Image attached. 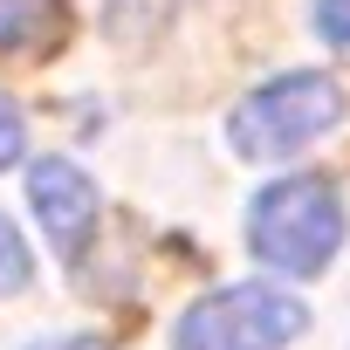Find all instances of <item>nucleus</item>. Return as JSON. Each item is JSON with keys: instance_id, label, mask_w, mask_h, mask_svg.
<instances>
[{"instance_id": "obj_2", "label": "nucleus", "mask_w": 350, "mask_h": 350, "mask_svg": "<svg viewBox=\"0 0 350 350\" xmlns=\"http://www.w3.org/2000/svg\"><path fill=\"white\" fill-rule=\"evenodd\" d=\"M336 124H343V90H336L329 76H316V69H288V76L261 83V90L227 117V137H234L241 158L275 165V158L309 151V144H316L323 131H336Z\"/></svg>"}, {"instance_id": "obj_9", "label": "nucleus", "mask_w": 350, "mask_h": 350, "mask_svg": "<svg viewBox=\"0 0 350 350\" xmlns=\"http://www.w3.org/2000/svg\"><path fill=\"white\" fill-rule=\"evenodd\" d=\"M35 350H103L96 336H49V343H35Z\"/></svg>"}, {"instance_id": "obj_1", "label": "nucleus", "mask_w": 350, "mask_h": 350, "mask_svg": "<svg viewBox=\"0 0 350 350\" xmlns=\"http://www.w3.org/2000/svg\"><path fill=\"white\" fill-rule=\"evenodd\" d=\"M247 247L275 275H323L336 261V247H343V200H336V186L316 179V172L261 186L254 213H247Z\"/></svg>"}, {"instance_id": "obj_7", "label": "nucleus", "mask_w": 350, "mask_h": 350, "mask_svg": "<svg viewBox=\"0 0 350 350\" xmlns=\"http://www.w3.org/2000/svg\"><path fill=\"white\" fill-rule=\"evenodd\" d=\"M21 151H28V131H21V110L0 96V172H14L21 165Z\"/></svg>"}, {"instance_id": "obj_8", "label": "nucleus", "mask_w": 350, "mask_h": 350, "mask_svg": "<svg viewBox=\"0 0 350 350\" xmlns=\"http://www.w3.org/2000/svg\"><path fill=\"white\" fill-rule=\"evenodd\" d=\"M316 28H323V42L350 49V0H316Z\"/></svg>"}, {"instance_id": "obj_4", "label": "nucleus", "mask_w": 350, "mask_h": 350, "mask_svg": "<svg viewBox=\"0 0 350 350\" xmlns=\"http://www.w3.org/2000/svg\"><path fill=\"white\" fill-rule=\"evenodd\" d=\"M28 200H35L42 234H49L62 254H76V247L90 241V227H96V179H90L83 165H69V158H35V165H28Z\"/></svg>"}, {"instance_id": "obj_3", "label": "nucleus", "mask_w": 350, "mask_h": 350, "mask_svg": "<svg viewBox=\"0 0 350 350\" xmlns=\"http://www.w3.org/2000/svg\"><path fill=\"white\" fill-rule=\"evenodd\" d=\"M309 329V309L275 288V282H227L213 295H200L179 329H172V350H288Z\"/></svg>"}, {"instance_id": "obj_5", "label": "nucleus", "mask_w": 350, "mask_h": 350, "mask_svg": "<svg viewBox=\"0 0 350 350\" xmlns=\"http://www.w3.org/2000/svg\"><path fill=\"white\" fill-rule=\"evenodd\" d=\"M69 28V0H0V55L49 49Z\"/></svg>"}, {"instance_id": "obj_6", "label": "nucleus", "mask_w": 350, "mask_h": 350, "mask_svg": "<svg viewBox=\"0 0 350 350\" xmlns=\"http://www.w3.org/2000/svg\"><path fill=\"white\" fill-rule=\"evenodd\" d=\"M28 275H35V254H28V241L14 234V220L0 213V295L28 288Z\"/></svg>"}]
</instances>
